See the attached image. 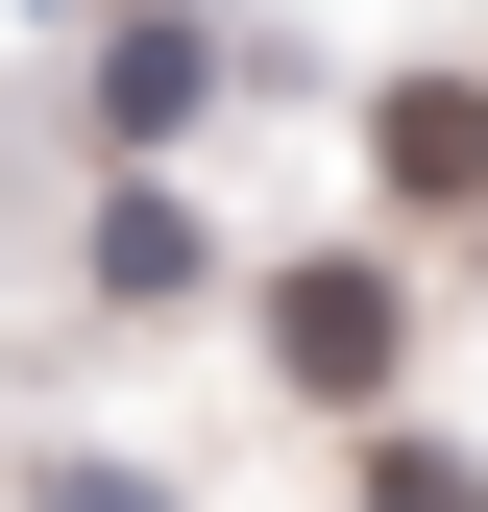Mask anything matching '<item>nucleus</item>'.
I'll return each mask as SVG.
<instances>
[{
	"instance_id": "nucleus-2",
	"label": "nucleus",
	"mask_w": 488,
	"mask_h": 512,
	"mask_svg": "<svg viewBox=\"0 0 488 512\" xmlns=\"http://www.w3.org/2000/svg\"><path fill=\"white\" fill-rule=\"evenodd\" d=\"M464 171H488V98L415 74V98H391V196H464Z\"/></svg>"
},
{
	"instance_id": "nucleus-1",
	"label": "nucleus",
	"mask_w": 488,
	"mask_h": 512,
	"mask_svg": "<svg viewBox=\"0 0 488 512\" xmlns=\"http://www.w3.org/2000/svg\"><path fill=\"white\" fill-rule=\"evenodd\" d=\"M269 342H293V391H366V366H391V293H366V269H293Z\"/></svg>"
}]
</instances>
